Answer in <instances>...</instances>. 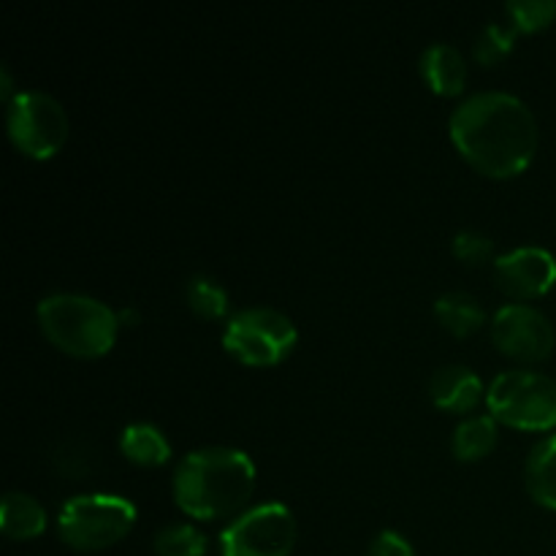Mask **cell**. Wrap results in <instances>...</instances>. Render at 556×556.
Masks as SVG:
<instances>
[{
    "instance_id": "30bf717a",
    "label": "cell",
    "mask_w": 556,
    "mask_h": 556,
    "mask_svg": "<svg viewBox=\"0 0 556 556\" xmlns=\"http://www.w3.org/2000/svg\"><path fill=\"white\" fill-rule=\"evenodd\" d=\"M494 282L514 299H535L556 286V255L541 244H521L494 258Z\"/></svg>"
},
{
    "instance_id": "7a4b0ae2",
    "label": "cell",
    "mask_w": 556,
    "mask_h": 556,
    "mask_svg": "<svg viewBox=\"0 0 556 556\" xmlns=\"http://www.w3.org/2000/svg\"><path fill=\"white\" fill-rule=\"evenodd\" d=\"M255 462L231 445H206L185 454L174 467V500L201 521L239 516L255 489Z\"/></svg>"
},
{
    "instance_id": "5bb4252c",
    "label": "cell",
    "mask_w": 556,
    "mask_h": 556,
    "mask_svg": "<svg viewBox=\"0 0 556 556\" xmlns=\"http://www.w3.org/2000/svg\"><path fill=\"white\" fill-rule=\"evenodd\" d=\"M525 486L538 505L556 510V434H546L530 448L525 462Z\"/></svg>"
},
{
    "instance_id": "603a6c76",
    "label": "cell",
    "mask_w": 556,
    "mask_h": 556,
    "mask_svg": "<svg viewBox=\"0 0 556 556\" xmlns=\"http://www.w3.org/2000/svg\"><path fill=\"white\" fill-rule=\"evenodd\" d=\"M367 556H416V552H413V543L402 532L383 530L369 543Z\"/></svg>"
},
{
    "instance_id": "7402d4cb",
    "label": "cell",
    "mask_w": 556,
    "mask_h": 556,
    "mask_svg": "<svg viewBox=\"0 0 556 556\" xmlns=\"http://www.w3.org/2000/svg\"><path fill=\"white\" fill-rule=\"evenodd\" d=\"M451 253L459 261H465V264H483V261L492 258L494 242L483 231L465 228V231H459L451 239Z\"/></svg>"
},
{
    "instance_id": "5b68a950",
    "label": "cell",
    "mask_w": 556,
    "mask_h": 556,
    "mask_svg": "<svg viewBox=\"0 0 556 556\" xmlns=\"http://www.w3.org/2000/svg\"><path fill=\"white\" fill-rule=\"evenodd\" d=\"M486 407L494 421L525 432L556 429V380L532 369H505L489 383Z\"/></svg>"
},
{
    "instance_id": "6da1fadb",
    "label": "cell",
    "mask_w": 556,
    "mask_h": 556,
    "mask_svg": "<svg viewBox=\"0 0 556 556\" xmlns=\"http://www.w3.org/2000/svg\"><path fill=\"white\" fill-rule=\"evenodd\" d=\"M456 150L481 174L508 179L525 172L538 152L541 130L532 109L505 90L467 96L448 117Z\"/></svg>"
},
{
    "instance_id": "ba28073f",
    "label": "cell",
    "mask_w": 556,
    "mask_h": 556,
    "mask_svg": "<svg viewBox=\"0 0 556 556\" xmlns=\"http://www.w3.org/2000/svg\"><path fill=\"white\" fill-rule=\"evenodd\" d=\"M296 532V516L286 503H261L233 516L217 543L220 556H291Z\"/></svg>"
},
{
    "instance_id": "9a60e30c",
    "label": "cell",
    "mask_w": 556,
    "mask_h": 556,
    "mask_svg": "<svg viewBox=\"0 0 556 556\" xmlns=\"http://www.w3.org/2000/svg\"><path fill=\"white\" fill-rule=\"evenodd\" d=\"M119 451L125 459L141 467H161L172 459V443L161 427L150 421H134L119 432Z\"/></svg>"
},
{
    "instance_id": "277c9868",
    "label": "cell",
    "mask_w": 556,
    "mask_h": 556,
    "mask_svg": "<svg viewBox=\"0 0 556 556\" xmlns=\"http://www.w3.org/2000/svg\"><path fill=\"white\" fill-rule=\"evenodd\" d=\"M136 516L139 510L123 494H76L65 500L58 514L60 541L76 552H101L134 530Z\"/></svg>"
},
{
    "instance_id": "7c38bea8",
    "label": "cell",
    "mask_w": 556,
    "mask_h": 556,
    "mask_svg": "<svg viewBox=\"0 0 556 556\" xmlns=\"http://www.w3.org/2000/svg\"><path fill=\"white\" fill-rule=\"evenodd\" d=\"M418 71H421L429 90L438 92V96H459L465 90L467 63L465 54L454 43H429L421 52V58H418Z\"/></svg>"
},
{
    "instance_id": "2e32d148",
    "label": "cell",
    "mask_w": 556,
    "mask_h": 556,
    "mask_svg": "<svg viewBox=\"0 0 556 556\" xmlns=\"http://www.w3.org/2000/svg\"><path fill=\"white\" fill-rule=\"evenodd\" d=\"M434 318L440 320L448 334L454 337H470L478 331L486 320L483 304L478 302L472 293L467 291H445L443 296L434 302Z\"/></svg>"
},
{
    "instance_id": "8992f818",
    "label": "cell",
    "mask_w": 556,
    "mask_h": 556,
    "mask_svg": "<svg viewBox=\"0 0 556 556\" xmlns=\"http://www.w3.org/2000/svg\"><path fill=\"white\" fill-rule=\"evenodd\" d=\"M299 340L296 324L282 309L244 307L223 326V348L250 367L282 362Z\"/></svg>"
},
{
    "instance_id": "3957f363",
    "label": "cell",
    "mask_w": 556,
    "mask_h": 556,
    "mask_svg": "<svg viewBox=\"0 0 556 556\" xmlns=\"http://www.w3.org/2000/svg\"><path fill=\"white\" fill-rule=\"evenodd\" d=\"M43 337L60 351L96 358L112 351L119 331V313L90 293L58 291L36 304Z\"/></svg>"
},
{
    "instance_id": "8fae6325",
    "label": "cell",
    "mask_w": 556,
    "mask_h": 556,
    "mask_svg": "<svg viewBox=\"0 0 556 556\" xmlns=\"http://www.w3.org/2000/svg\"><path fill=\"white\" fill-rule=\"evenodd\" d=\"M483 394V380L465 364H445L429 378V400L440 410L470 413Z\"/></svg>"
},
{
    "instance_id": "e0dca14e",
    "label": "cell",
    "mask_w": 556,
    "mask_h": 556,
    "mask_svg": "<svg viewBox=\"0 0 556 556\" xmlns=\"http://www.w3.org/2000/svg\"><path fill=\"white\" fill-rule=\"evenodd\" d=\"M497 445V421L492 416H467L451 432V451L456 459L476 462L492 454Z\"/></svg>"
},
{
    "instance_id": "44dd1931",
    "label": "cell",
    "mask_w": 556,
    "mask_h": 556,
    "mask_svg": "<svg viewBox=\"0 0 556 556\" xmlns=\"http://www.w3.org/2000/svg\"><path fill=\"white\" fill-rule=\"evenodd\" d=\"M505 14L516 33H535L556 20V0H510Z\"/></svg>"
},
{
    "instance_id": "4fadbf2b",
    "label": "cell",
    "mask_w": 556,
    "mask_h": 556,
    "mask_svg": "<svg viewBox=\"0 0 556 556\" xmlns=\"http://www.w3.org/2000/svg\"><path fill=\"white\" fill-rule=\"evenodd\" d=\"M0 530L14 541H30L47 530V508L27 492H5L0 500Z\"/></svg>"
},
{
    "instance_id": "ac0fdd59",
    "label": "cell",
    "mask_w": 556,
    "mask_h": 556,
    "mask_svg": "<svg viewBox=\"0 0 556 556\" xmlns=\"http://www.w3.org/2000/svg\"><path fill=\"white\" fill-rule=\"evenodd\" d=\"M185 302L199 318L217 320L228 313V291L210 275H193L185 282Z\"/></svg>"
},
{
    "instance_id": "9c48e42d",
    "label": "cell",
    "mask_w": 556,
    "mask_h": 556,
    "mask_svg": "<svg viewBox=\"0 0 556 556\" xmlns=\"http://www.w3.org/2000/svg\"><path fill=\"white\" fill-rule=\"evenodd\" d=\"M492 342L519 362H543L554 351V326L532 304H505L492 315Z\"/></svg>"
},
{
    "instance_id": "52a82bcc",
    "label": "cell",
    "mask_w": 556,
    "mask_h": 556,
    "mask_svg": "<svg viewBox=\"0 0 556 556\" xmlns=\"http://www.w3.org/2000/svg\"><path fill=\"white\" fill-rule=\"evenodd\" d=\"M5 128L16 150L47 161L68 139V114L52 92L20 90L5 109Z\"/></svg>"
},
{
    "instance_id": "ffe728a7",
    "label": "cell",
    "mask_w": 556,
    "mask_h": 556,
    "mask_svg": "<svg viewBox=\"0 0 556 556\" xmlns=\"http://www.w3.org/2000/svg\"><path fill=\"white\" fill-rule=\"evenodd\" d=\"M516 36L519 33H516V27L510 22H486L481 27V33H478L476 43H472V54H476V60L481 65L503 63L510 54V49H514Z\"/></svg>"
},
{
    "instance_id": "d6986e66",
    "label": "cell",
    "mask_w": 556,
    "mask_h": 556,
    "mask_svg": "<svg viewBox=\"0 0 556 556\" xmlns=\"http://www.w3.org/2000/svg\"><path fill=\"white\" fill-rule=\"evenodd\" d=\"M157 556H204L210 548L204 532L188 521H174V525L161 527L152 541Z\"/></svg>"
},
{
    "instance_id": "cb8c5ba5",
    "label": "cell",
    "mask_w": 556,
    "mask_h": 556,
    "mask_svg": "<svg viewBox=\"0 0 556 556\" xmlns=\"http://www.w3.org/2000/svg\"><path fill=\"white\" fill-rule=\"evenodd\" d=\"M0 96H3V101L9 103L11 98L16 96L14 92V79H11V71H9V65H0Z\"/></svg>"
}]
</instances>
